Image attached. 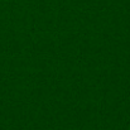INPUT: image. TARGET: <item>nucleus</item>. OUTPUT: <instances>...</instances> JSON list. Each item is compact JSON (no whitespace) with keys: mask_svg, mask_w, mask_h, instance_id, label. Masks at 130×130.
<instances>
[{"mask_svg":"<svg viewBox=\"0 0 130 130\" xmlns=\"http://www.w3.org/2000/svg\"><path fill=\"white\" fill-rule=\"evenodd\" d=\"M129 130H130V129H129Z\"/></svg>","mask_w":130,"mask_h":130,"instance_id":"nucleus-1","label":"nucleus"}]
</instances>
